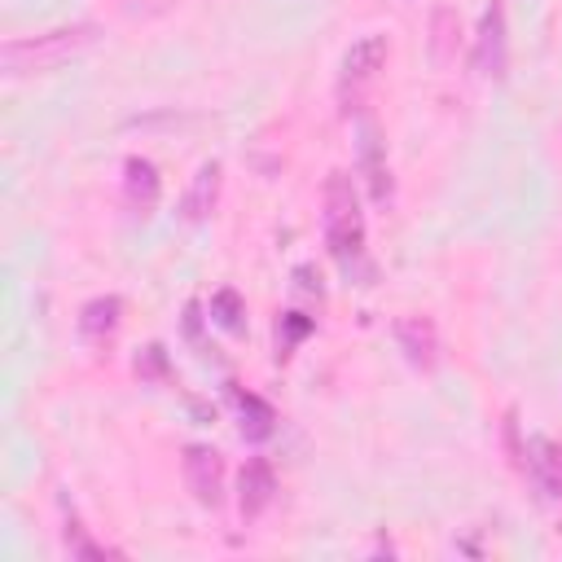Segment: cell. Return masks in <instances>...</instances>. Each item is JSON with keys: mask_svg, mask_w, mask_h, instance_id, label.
<instances>
[{"mask_svg": "<svg viewBox=\"0 0 562 562\" xmlns=\"http://www.w3.org/2000/svg\"><path fill=\"white\" fill-rule=\"evenodd\" d=\"M325 241L329 255L338 259V268L356 281H369V259H364V215H360V198L351 189V176L329 171L325 180Z\"/></svg>", "mask_w": 562, "mask_h": 562, "instance_id": "1", "label": "cell"}, {"mask_svg": "<svg viewBox=\"0 0 562 562\" xmlns=\"http://www.w3.org/2000/svg\"><path fill=\"white\" fill-rule=\"evenodd\" d=\"M88 40H92V26H61V31H44V35H31V40H9L0 48V61H4L9 75L44 70V66L79 53Z\"/></svg>", "mask_w": 562, "mask_h": 562, "instance_id": "2", "label": "cell"}, {"mask_svg": "<svg viewBox=\"0 0 562 562\" xmlns=\"http://www.w3.org/2000/svg\"><path fill=\"white\" fill-rule=\"evenodd\" d=\"M505 4L492 0L479 18V35H474V70L483 79H505V61H509V48H505Z\"/></svg>", "mask_w": 562, "mask_h": 562, "instance_id": "3", "label": "cell"}, {"mask_svg": "<svg viewBox=\"0 0 562 562\" xmlns=\"http://www.w3.org/2000/svg\"><path fill=\"white\" fill-rule=\"evenodd\" d=\"M184 483H189L198 505L215 509L224 501V461H220V452L206 448V443H189L184 448Z\"/></svg>", "mask_w": 562, "mask_h": 562, "instance_id": "4", "label": "cell"}, {"mask_svg": "<svg viewBox=\"0 0 562 562\" xmlns=\"http://www.w3.org/2000/svg\"><path fill=\"white\" fill-rule=\"evenodd\" d=\"M360 171H364V184H369V198L378 206H391L395 198V184H391V167H386V149H382V136L369 119H360Z\"/></svg>", "mask_w": 562, "mask_h": 562, "instance_id": "5", "label": "cell"}, {"mask_svg": "<svg viewBox=\"0 0 562 562\" xmlns=\"http://www.w3.org/2000/svg\"><path fill=\"white\" fill-rule=\"evenodd\" d=\"M277 496V474L263 457H250L237 474V505H241V518H259Z\"/></svg>", "mask_w": 562, "mask_h": 562, "instance_id": "6", "label": "cell"}, {"mask_svg": "<svg viewBox=\"0 0 562 562\" xmlns=\"http://www.w3.org/2000/svg\"><path fill=\"white\" fill-rule=\"evenodd\" d=\"M386 48H391L386 35H378V31H373V35H360V40L347 48V57H342V92H347V88H351V92L364 88V83L378 75V66L386 61Z\"/></svg>", "mask_w": 562, "mask_h": 562, "instance_id": "7", "label": "cell"}, {"mask_svg": "<svg viewBox=\"0 0 562 562\" xmlns=\"http://www.w3.org/2000/svg\"><path fill=\"white\" fill-rule=\"evenodd\" d=\"M395 342H400V351L408 356V364L435 369V360H439V338H435V325H430L426 316H400V321H395Z\"/></svg>", "mask_w": 562, "mask_h": 562, "instance_id": "8", "label": "cell"}, {"mask_svg": "<svg viewBox=\"0 0 562 562\" xmlns=\"http://www.w3.org/2000/svg\"><path fill=\"white\" fill-rule=\"evenodd\" d=\"M123 171H127L123 184H127V202H132V211H136V215H149V211L158 206V189H162L158 167H154L149 158H127Z\"/></svg>", "mask_w": 562, "mask_h": 562, "instance_id": "9", "label": "cell"}, {"mask_svg": "<svg viewBox=\"0 0 562 562\" xmlns=\"http://www.w3.org/2000/svg\"><path fill=\"white\" fill-rule=\"evenodd\" d=\"M215 198H220V162L211 158V162L198 167V176H193V184H189V193H184V202H180L184 220H189V224H202V220L215 211Z\"/></svg>", "mask_w": 562, "mask_h": 562, "instance_id": "10", "label": "cell"}, {"mask_svg": "<svg viewBox=\"0 0 562 562\" xmlns=\"http://www.w3.org/2000/svg\"><path fill=\"white\" fill-rule=\"evenodd\" d=\"M527 465H531L536 483L544 487V496L562 501V448L553 439H531L527 443Z\"/></svg>", "mask_w": 562, "mask_h": 562, "instance_id": "11", "label": "cell"}, {"mask_svg": "<svg viewBox=\"0 0 562 562\" xmlns=\"http://www.w3.org/2000/svg\"><path fill=\"white\" fill-rule=\"evenodd\" d=\"M237 404H241V435H246V439H255V443H259V439H268V435H272V426H277V413H272L259 395H250V391H241V395H237Z\"/></svg>", "mask_w": 562, "mask_h": 562, "instance_id": "12", "label": "cell"}, {"mask_svg": "<svg viewBox=\"0 0 562 562\" xmlns=\"http://www.w3.org/2000/svg\"><path fill=\"white\" fill-rule=\"evenodd\" d=\"M119 312H123V303H119L114 294L92 299V303L79 312V329H83L88 338H101V334H110V329L119 325Z\"/></svg>", "mask_w": 562, "mask_h": 562, "instance_id": "13", "label": "cell"}, {"mask_svg": "<svg viewBox=\"0 0 562 562\" xmlns=\"http://www.w3.org/2000/svg\"><path fill=\"white\" fill-rule=\"evenodd\" d=\"M211 321L220 329H228V334H241L246 329V303H241V294L237 290H215L211 294Z\"/></svg>", "mask_w": 562, "mask_h": 562, "instance_id": "14", "label": "cell"}, {"mask_svg": "<svg viewBox=\"0 0 562 562\" xmlns=\"http://www.w3.org/2000/svg\"><path fill=\"white\" fill-rule=\"evenodd\" d=\"M307 329H312V321H307L303 312H290V316L277 325V347H281L277 356H290V347H294V342H299Z\"/></svg>", "mask_w": 562, "mask_h": 562, "instance_id": "15", "label": "cell"}, {"mask_svg": "<svg viewBox=\"0 0 562 562\" xmlns=\"http://www.w3.org/2000/svg\"><path fill=\"white\" fill-rule=\"evenodd\" d=\"M448 26H457V13H452V9H439V13H435V61H439V66L452 57V31H448Z\"/></svg>", "mask_w": 562, "mask_h": 562, "instance_id": "16", "label": "cell"}, {"mask_svg": "<svg viewBox=\"0 0 562 562\" xmlns=\"http://www.w3.org/2000/svg\"><path fill=\"white\" fill-rule=\"evenodd\" d=\"M66 544H70V553H79V558H101V553H105L101 544H92V540L83 536L79 522H66Z\"/></svg>", "mask_w": 562, "mask_h": 562, "instance_id": "17", "label": "cell"}, {"mask_svg": "<svg viewBox=\"0 0 562 562\" xmlns=\"http://www.w3.org/2000/svg\"><path fill=\"white\" fill-rule=\"evenodd\" d=\"M162 360H167V356H162V347H158V342H149V347H145V356H136V369H140V373H162Z\"/></svg>", "mask_w": 562, "mask_h": 562, "instance_id": "18", "label": "cell"}, {"mask_svg": "<svg viewBox=\"0 0 562 562\" xmlns=\"http://www.w3.org/2000/svg\"><path fill=\"white\" fill-rule=\"evenodd\" d=\"M299 285H303V290H321V277L312 281V268H299Z\"/></svg>", "mask_w": 562, "mask_h": 562, "instance_id": "19", "label": "cell"}]
</instances>
